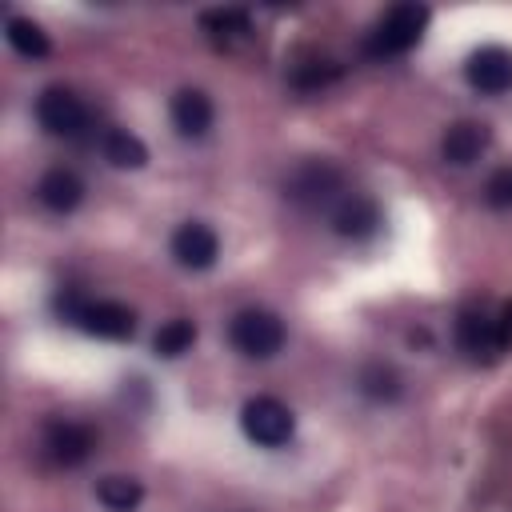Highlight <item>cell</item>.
I'll return each instance as SVG.
<instances>
[{"mask_svg": "<svg viewBox=\"0 0 512 512\" xmlns=\"http://www.w3.org/2000/svg\"><path fill=\"white\" fill-rule=\"evenodd\" d=\"M432 12L424 4H396L384 12V20L368 36V56H400L420 44Z\"/></svg>", "mask_w": 512, "mask_h": 512, "instance_id": "6da1fadb", "label": "cell"}, {"mask_svg": "<svg viewBox=\"0 0 512 512\" xmlns=\"http://www.w3.org/2000/svg\"><path fill=\"white\" fill-rule=\"evenodd\" d=\"M228 340L236 344V352H244L252 360H268L284 348V324H280V316H272L264 308H244L232 316Z\"/></svg>", "mask_w": 512, "mask_h": 512, "instance_id": "7a4b0ae2", "label": "cell"}, {"mask_svg": "<svg viewBox=\"0 0 512 512\" xmlns=\"http://www.w3.org/2000/svg\"><path fill=\"white\" fill-rule=\"evenodd\" d=\"M240 428L252 444L260 448H280L292 440L296 432V420L288 412V404H280L276 396H252L244 408H240Z\"/></svg>", "mask_w": 512, "mask_h": 512, "instance_id": "3957f363", "label": "cell"}, {"mask_svg": "<svg viewBox=\"0 0 512 512\" xmlns=\"http://www.w3.org/2000/svg\"><path fill=\"white\" fill-rule=\"evenodd\" d=\"M36 120L52 136H80L88 128V108L68 88H44L36 100Z\"/></svg>", "mask_w": 512, "mask_h": 512, "instance_id": "277c9868", "label": "cell"}, {"mask_svg": "<svg viewBox=\"0 0 512 512\" xmlns=\"http://www.w3.org/2000/svg\"><path fill=\"white\" fill-rule=\"evenodd\" d=\"M340 188H344L340 172H336L332 164H324V160H308V164H300V168L288 176V184H284V192H288L296 204H308V208H316V204H332Z\"/></svg>", "mask_w": 512, "mask_h": 512, "instance_id": "5b68a950", "label": "cell"}, {"mask_svg": "<svg viewBox=\"0 0 512 512\" xmlns=\"http://www.w3.org/2000/svg\"><path fill=\"white\" fill-rule=\"evenodd\" d=\"M72 320L92 332V336H104V340H124L136 332V316L132 308L116 304V300H84V304H72Z\"/></svg>", "mask_w": 512, "mask_h": 512, "instance_id": "8992f818", "label": "cell"}, {"mask_svg": "<svg viewBox=\"0 0 512 512\" xmlns=\"http://www.w3.org/2000/svg\"><path fill=\"white\" fill-rule=\"evenodd\" d=\"M464 76L476 92L484 96H500L512 88V52L500 48V44H488V48H476L464 64Z\"/></svg>", "mask_w": 512, "mask_h": 512, "instance_id": "52a82bcc", "label": "cell"}, {"mask_svg": "<svg viewBox=\"0 0 512 512\" xmlns=\"http://www.w3.org/2000/svg\"><path fill=\"white\" fill-rule=\"evenodd\" d=\"M172 256H176L180 268H192V272L212 268L216 256H220V236H216L208 224L188 220V224H180V228L172 232Z\"/></svg>", "mask_w": 512, "mask_h": 512, "instance_id": "ba28073f", "label": "cell"}, {"mask_svg": "<svg viewBox=\"0 0 512 512\" xmlns=\"http://www.w3.org/2000/svg\"><path fill=\"white\" fill-rule=\"evenodd\" d=\"M332 228L348 240H364L380 228V208L368 200V196H344L336 208H332Z\"/></svg>", "mask_w": 512, "mask_h": 512, "instance_id": "9c48e42d", "label": "cell"}, {"mask_svg": "<svg viewBox=\"0 0 512 512\" xmlns=\"http://www.w3.org/2000/svg\"><path fill=\"white\" fill-rule=\"evenodd\" d=\"M92 444H96L92 432L84 424H72V420L48 424V436H44V448H48V456L56 464H80V460H88Z\"/></svg>", "mask_w": 512, "mask_h": 512, "instance_id": "30bf717a", "label": "cell"}, {"mask_svg": "<svg viewBox=\"0 0 512 512\" xmlns=\"http://www.w3.org/2000/svg\"><path fill=\"white\" fill-rule=\"evenodd\" d=\"M36 196L48 212H72L84 200V180L72 168H48L36 184Z\"/></svg>", "mask_w": 512, "mask_h": 512, "instance_id": "8fae6325", "label": "cell"}, {"mask_svg": "<svg viewBox=\"0 0 512 512\" xmlns=\"http://www.w3.org/2000/svg\"><path fill=\"white\" fill-rule=\"evenodd\" d=\"M172 124L180 136H204L212 128V100L200 88H180L172 96Z\"/></svg>", "mask_w": 512, "mask_h": 512, "instance_id": "7c38bea8", "label": "cell"}, {"mask_svg": "<svg viewBox=\"0 0 512 512\" xmlns=\"http://www.w3.org/2000/svg\"><path fill=\"white\" fill-rule=\"evenodd\" d=\"M484 148H488V128L476 124V120L452 124V128L444 132V144H440V152H444L448 164H472Z\"/></svg>", "mask_w": 512, "mask_h": 512, "instance_id": "4fadbf2b", "label": "cell"}, {"mask_svg": "<svg viewBox=\"0 0 512 512\" xmlns=\"http://www.w3.org/2000/svg\"><path fill=\"white\" fill-rule=\"evenodd\" d=\"M4 40L12 44V52H20L24 60H44L48 56V32L36 24V20H28V16H8L4 20Z\"/></svg>", "mask_w": 512, "mask_h": 512, "instance_id": "5bb4252c", "label": "cell"}, {"mask_svg": "<svg viewBox=\"0 0 512 512\" xmlns=\"http://www.w3.org/2000/svg\"><path fill=\"white\" fill-rule=\"evenodd\" d=\"M100 148H104V160L116 164V168H144L148 164V148L128 128H108Z\"/></svg>", "mask_w": 512, "mask_h": 512, "instance_id": "9a60e30c", "label": "cell"}, {"mask_svg": "<svg viewBox=\"0 0 512 512\" xmlns=\"http://www.w3.org/2000/svg\"><path fill=\"white\" fill-rule=\"evenodd\" d=\"M96 500H100L108 512H132V508L144 500V488H140V480H132V476H104V480L96 484Z\"/></svg>", "mask_w": 512, "mask_h": 512, "instance_id": "2e32d148", "label": "cell"}, {"mask_svg": "<svg viewBox=\"0 0 512 512\" xmlns=\"http://www.w3.org/2000/svg\"><path fill=\"white\" fill-rule=\"evenodd\" d=\"M456 340H460V348H468V352H488V348L500 344V340H496V320H488V316H480V312H464L460 324H456Z\"/></svg>", "mask_w": 512, "mask_h": 512, "instance_id": "e0dca14e", "label": "cell"}, {"mask_svg": "<svg viewBox=\"0 0 512 512\" xmlns=\"http://www.w3.org/2000/svg\"><path fill=\"white\" fill-rule=\"evenodd\" d=\"M192 340H196V324H192V320H184V316H176V320L160 324V332H156L152 348H156V356H180V352H188V348H192Z\"/></svg>", "mask_w": 512, "mask_h": 512, "instance_id": "ac0fdd59", "label": "cell"}, {"mask_svg": "<svg viewBox=\"0 0 512 512\" xmlns=\"http://www.w3.org/2000/svg\"><path fill=\"white\" fill-rule=\"evenodd\" d=\"M204 28L212 40H236L248 32V12H204Z\"/></svg>", "mask_w": 512, "mask_h": 512, "instance_id": "d6986e66", "label": "cell"}, {"mask_svg": "<svg viewBox=\"0 0 512 512\" xmlns=\"http://www.w3.org/2000/svg\"><path fill=\"white\" fill-rule=\"evenodd\" d=\"M488 204L492 208H512V168H500L492 180H488Z\"/></svg>", "mask_w": 512, "mask_h": 512, "instance_id": "ffe728a7", "label": "cell"}, {"mask_svg": "<svg viewBox=\"0 0 512 512\" xmlns=\"http://www.w3.org/2000/svg\"><path fill=\"white\" fill-rule=\"evenodd\" d=\"M364 392L368 396H396V376L388 368H372V372H364Z\"/></svg>", "mask_w": 512, "mask_h": 512, "instance_id": "44dd1931", "label": "cell"}]
</instances>
